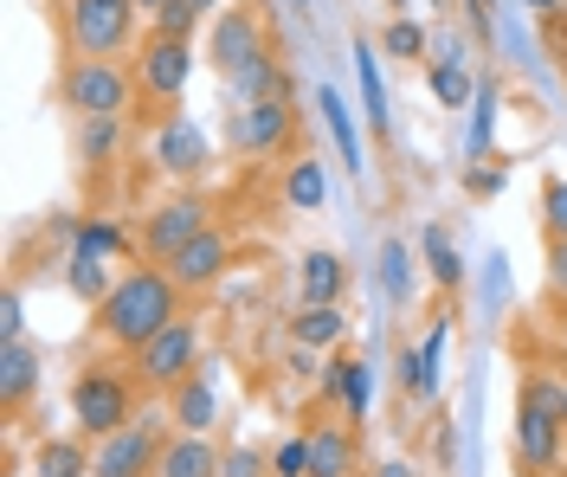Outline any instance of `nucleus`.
I'll list each match as a JSON object with an SVG mask.
<instances>
[{"label":"nucleus","mask_w":567,"mask_h":477,"mask_svg":"<svg viewBox=\"0 0 567 477\" xmlns=\"http://www.w3.org/2000/svg\"><path fill=\"white\" fill-rule=\"evenodd\" d=\"M168 323H181V284L168 278V265H148V258H142V271H123L116 291L97 303V335L130 355L148 349Z\"/></svg>","instance_id":"obj_1"},{"label":"nucleus","mask_w":567,"mask_h":477,"mask_svg":"<svg viewBox=\"0 0 567 477\" xmlns=\"http://www.w3.org/2000/svg\"><path fill=\"white\" fill-rule=\"evenodd\" d=\"M516 452L535 477H548L567 452V381L555 374H529L516 394Z\"/></svg>","instance_id":"obj_2"},{"label":"nucleus","mask_w":567,"mask_h":477,"mask_svg":"<svg viewBox=\"0 0 567 477\" xmlns=\"http://www.w3.org/2000/svg\"><path fill=\"white\" fill-rule=\"evenodd\" d=\"M71 419H78L84 439L123 433V426L136 419V387H130V374L110 367V362H91L78 381H71Z\"/></svg>","instance_id":"obj_3"},{"label":"nucleus","mask_w":567,"mask_h":477,"mask_svg":"<svg viewBox=\"0 0 567 477\" xmlns=\"http://www.w3.org/2000/svg\"><path fill=\"white\" fill-rule=\"evenodd\" d=\"M136 0H71L65 7V39L78 59H116L136 33Z\"/></svg>","instance_id":"obj_4"},{"label":"nucleus","mask_w":567,"mask_h":477,"mask_svg":"<svg viewBox=\"0 0 567 477\" xmlns=\"http://www.w3.org/2000/svg\"><path fill=\"white\" fill-rule=\"evenodd\" d=\"M59 97H65L78 116H123L130 97H136V77L123 72L116 59H71Z\"/></svg>","instance_id":"obj_5"},{"label":"nucleus","mask_w":567,"mask_h":477,"mask_svg":"<svg viewBox=\"0 0 567 477\" xmlns=\"http://www.w3.org/2000/svg\"><path fill=\"white\" fill-rule=\"evenodd\" d=\"M136 374H142V387H162V394H175L181 381H194L200 374V323H187V317L168 323L148 349H136Z\"/></svg>","instance_id":"obj_6"},{"label":"nucleus","mask_w":567,"mask_h":477,"mask_svg":"<svg viewBox=\"0 0 567 477\" xmlns=\"http://www.w3.org/2000/svg\"><path fill=\"white\" fill-rule=\"evenodd\" d=\"M258 52H265V13H258L251 0H246V7H219V13H213V27H207V65H213V72L239 77Z\"/></svg>","instance_id":"obj_7"},{"label":"nucleus","mask_w":567,"mask_h":477,"mask_svg":"<svg viewBox=\"0 0 567 477\" xmlns=\"http://www.w3.org/2000/svg\"><path fill=\"white\" fill-rule=\"evenodd\" d=\"M207 226H213L207 200H200V194H175V200H162V207L148 214V226H142V258H148V265H168V258H175L181 246H194Z\"/></svg>","instance_id":"obj_8"},{"label":"nucleus","mask_w":567,"mask_h":477,"mask_svg":"<svg viewBox=\"0 0 567 477\" xmlns=\"http://www.w3.org/2000/svg\"><path fill=\"white\" fill-rule=\"evenodd\" d=\"M162 445H168V433H162L155 419H130L123 433L97 439V452H91V477H155Z\"/></svg>","instance_id":"obj_9"},{"label":"nucleus","mask_w":567,"mask_h":477,"mask_svg":"<svg viewBox=\"0 0 567 477\" xmlns=\"http://www.w3.org/2000/svg\"><path fill=\"white\" fill-rule=\"evenodd\" d=\"M226 136H233L239 155H278V148H290V136H297V104H290V97L239 104V116L226 123Z\"/></svg>","instance_id":"obj_10"},{"label":"nucleus","mask_w":567,"mask_h":477,"mask_svg":"<svg viewBox=\"0 0 567 477\" xmlns=\"http://www.w3.org/2000/svg\"><path fill=\"white\" fill-rule=\"evenodd\" d=\"M187 77H194V45L187 39H162L148 33V45L136 52V91L142 97H181L187 91Z\"/></svg>","instance_id":"obj_11"},{"label":"nucleus","mask_w":567,"mask_h":477,"mask_svg":"<svg viewBox=\"0 0 567 477\" xmlns=\"http://www.w3.org/2000/svg\"><path fill=\"white\" fill-rule=\"evenodd\" d=\"M155 168L162 175H175V182H187V175H200L213 162V136L200 129V116H168L162 129H155Z\"/></svg>","instance_id":"obj_12"},{"label":"nucleus","mask_w":567,"mask_h":477,"mask_svg":"<svg viewBox=\"0 0 567 477\" xmlns=\"http://www.w3.org/2000/svg\"><path fill=\"white\" fill-rule=\"evenodd\" d=\"M226 271H233V239H226L219 226H207L194 246H181V252L168 258V278H175L181 291H213Z\"/></svg>","instance_id":"obj_13"},{"label":"nucleus","mask_w":567,"mask_h":477,"mask_svg":"<svg viewBox=\"0 0 567 477\" xmlns=\"http://www.w3.org/2000/svg\"><path fill=\"white\" fill-rule=\"evenodd\" d=\"M317 116H322V129H329V143L342 148V168L361 182V175H368V136H361V123H354L349 97H342L336 84H322V91H317Z\"/></svg>","instance_id":"obj_14"},{"label":"nucleus","mask_w":567,"mask_h":477,"mask_svg":"<svg viewBox=\"0 0 567 477\" xmlns=\"http://www.w3.org/2000/svg\"><path fill=\"white\" fill-rule=\"evenodd\" d=\"M322 394L342 401V413L361 426V419H368V401H374V367L361 362V355H329V367H322Z\"/></svg>","instance_id":"obj_15"},{"label":"nucleus","mask_w":567,"mask_h":477,"mask_svg":"<svg viewBox=\"0 0 567 477\" xmlns=\"http://www.w3.org/2000/svg\"><path fill=\"white\" fill-rule=\"evenodd\" d=\"M39 374H45V349L39 342H0V401H7V413H20L33 401Z\"/></svg>","instance_id":"obj_16"},{"label":"nucleus","mask_w":567,"mask_h":477,"mask_svg":"<svg viewBox=\"0 0 567 477\" xmlns=\"http://www.w3.org/2000/svg\"><path fill=\"white\" fill-rule=\"evenodd\" d=\"M219 465H226V445H213V433H175L162 445L155 477H219Z\"/></svg>","instance_id":"obj_17"},{"label":"nucleus","mask_w":567,"mask_h":477,"mask_svg":"<svg viewBox=\"0 0 567 477\" xmlns=\"http://www.w3.org/2000/svg\"><path fill=\"white\" fill-rule=\"evenodd\" d=\"M310 452H317L310 477H354V465H361V426L354 419H329V426L310 433Z\"/></svg>","instance_id":"obj_18"},{"label":"nucleus","mask_w":567,"mask_h":477,"mask_svg":"<svg viewBox=\"0 0 567 477\" xmlns=\"http://www.w3.org/2000/svg\"><path fill=\"white\" fill-rule=\"evenodd\" d=\"M420 265H425V278L439 284L445 297H458L464 291V252L452 246V232L439 220H425L420 226Z\"/></svg>","instance_id":"obj_19"},{"label":"nucleus","mask_w":567,"mask_h":477,"mask_svg":"<svg viewBox=\"0 0 567 477\" xmlns=\"http://www.w3.org/2000/svg\"><path fill=\"white\" fill-rule=\"evenodd\" d=\"M349 297V265L336 252H303V271H297V303H342Z\"/></svg>","instance_id":"obj_20"},{"label":"nucleus","mask_w":567,"mask_h":477,"mask_svg":"<svg viewBox=\"0 0 567 477\" xmlns=\"http://www.w3.org/2000/svg\"><path fill=\"white\" fill-rule=\"evenodd\" d=\"M342 335H349V317H342V303H297V317H290V342L297 349H342Z\"/></svg>","instance_id":"obj_21"},{"label":"nucleus","mask_w":567,"mask_h":477,"mask_svg":"<svg viewBox=\"0 0 567 477\" xmlns=\"http://www.w3.org/2000/svg\"><path fill=\"white\" fill-rule=\"evenodd\" d=\"M168 419H175L181 433H213V419H219V394H213L207 374L181 381L175 394H168Z\"/></svg>","instance_id":"obj_22"},{"label":"nucleus","mask_w":567,"mask_h":477,"mask_svg":"<svg viewBox=\"0 0 567 477\" xmlns=\"http://www.w3.org/2000/svg\"><path fill=\"white\" fill-rule=\"evenodd\" d=\"M354 84H361V116L374 136H393V111H388V77H381V59L368 45H354Z\"/></svg>","instance_id":"obj_23"},{"label":"nucleus","mask_w":567,"mask_h":477,"mask_svg":"<svg viewBox=\"0 0 567 477\" xmlns=\"http://www.w3.org/2000/svg\"><path fill=\"white\" fill-rule=\"evenodd\" d=\"M226 84H233V97H239V104H265V97H290V77H284V65L271 59V45H265V52H258V59H251V65H246L239 77H226Z\"/></svg>","instance_id":"obj_24"},{"label":"nucleus","mask_w":567,"mask_h":477,"mask_svg":"<svg viewBox=\"0 0 567 477\" xmlns=\"http://www.w3.org/2000/svg\"><path fill=\"white\" fill-rule=\"evenodd\" d=\"M393 387H400V406H432V394H439V381H432V367L413 342L393 349Z\"/></svg>","instance_id":"obj_25"},{"label":"nucleus","mask_w":567,"mask_h":477,"mask_svg":"<svg viewBox=\"0 0 567 477\" xmlns=\"http://www.w3.org/2000/svg\"><path fill=\"white\" fill-rule=\"evenodd\" d=\"M425 91H432L439 111H452V116L477 104V77H471V65H425Z\"/></svg>","instance_id":"obj_26"},{"label":"nucleus","mask_w":567,"mask_h":477,"mask_svg":"<svg viewBox=\"0 0 567 477\" xmlns=\"http://www.w3.org/2000/svg\"><path fill=\"white\" fill-rule=\"evenodd\" d=\"M496 143V84H477V104H471V129H464V162L484 168Z\"/></svg>","instance_id":"obj_27"},{"label":"nucleus","mask_w":567,"mask_h":477,"mask_svg":"<svg viewBox=\"0 0 567 477\" xmlns=\"http://www.w3.org/2000/svg\"><path fill=\"white\" fill-rule=\"evenodd\" d=\"M413 271H420V258L406 252V239H400V232L381 239V291H388V303H406V297H413V284H420Z\"/></svg>","instance_id":"obj_28"},{"label":"nucleus","mask_w":567,"mask_h":477,"mask_svg":"<svg viewBox=\"0 0 567 477\" xmlns=\"http://www.w3.org/2000/svg\"><path fill=\"white\" fill-rule=\"evenodd\" d=\"M33 477H91V452H84V439H39Z\"/></svg>","instance_id":"obj_29"},{"label":"nucleus","mask_w":567,"mask_h":477,"mask_svg":"<svg viewBox=\"0 0 567 477\" xmlns=\"http://www.w3.org/2000/svg\"><path fill=\"white\" fill-rule=\"evenodd\" d=\"M65 284H71V297H84V303L97 310V303H104V297L116 291V278H110V258H78V252H71Z\"/></svg>","instance_id":"obj_30"},{"label":"nucleus","mask_w":567,"mask_h":477,"mask_svg":"<svg viewBox=\"0 0 567 477\" xmlns=\"http://www.w3.org/2000/svg\"><path fill=\"white\" fill-rule=\"evenodd\" d=\"M71 252L78 258H116V252H130V232H123L116 220H78Z\"/></svg>","instance_id":"obj_31"},{"label":"nucleus","mask_w":567,"mask_h":477,"mask_svg":"<svg viewBox=\"0 0 567 477\" xmlns=\"http://www.w3.org/2000/svg\"><path fill=\"white\" fill-rule=\"evenodd\" d=\"M284 200H290V207H303V214H317L322 200H329V182H322V168L310 162V155L284 168Z\"/></svg>","instance_id":"obj_32"},{"label":"nucleus","mask_w":567,"mask_h":477,"mask_svg":"<svg viewBox=\"0 0 567 477\" xmlns=\"http://www.w3.org/2000/svg\"><path fill=\"white\" fill-rule=\"evenodd\" d=\"M381 52H388L393 65H420L425 52H432V33H425L420 20H388V33H381Z\"/></svg>","instance_id":"obj_33"},{"label":"nucleus","mask_w":567,"mask_h":477,"mask_svg":"<svg viewBox=\"0 0 567 477\" xmlns=\"http://www.w3.org/2000/svg\"><path fill=\"white\" fill-rule=\"evenodd\" d=\"M116 129H123V116H84L78 123V155L84 162H110L116 155Z\"/></svg>","instance_id":"obj_34"},{"label":"nucleus","mask_w":567,"mask_h":477,"mask_svg":"<svg viewBox=\"0 0 567 477\" xmlns=\"http://www.w3.org/2000/svg\"><path fill=\"white\" fill-rule=\"evenodd\" d=\"M200 13H207L200 0H168V7L155 13V33H162V39H194V27H200Z\"/></svg>","instance_id":"obj_35"},{"label":"nucleus","mask_w":567,"mask_h":477,"mask_svg":"<svg viewBox=\"0 0 567 477\" xmlns=\"http://www.w3.org/2000/svg\"><path fill=\"white\" fill-rule=\"evenodd\" d=\"M310 465H317L310 433H297V439H284L278 452H271V477H310Z\"/></svg>","instance_id":"obj_36"},{"label":"nucleus","mask_w":567,"mask_h":477,"mask_svg":"<svg viewBox=\"0 0 567 477\" xmlns=\"http://www.w3.org/2000/svg\"><path fill=\"white\" fill-rule=\"evenodd\" d=\"M542 220H548V239H567V182L561 175L542 182Z\"/></svg>","instance_id":"obj_37"},{"label":"nucleus","mask_w":567,"mask_h":477,"mask_svg":"<svg viewBox=\"0 0 567 477\" xmlns=\"http://www.w3.org/2000/svg\"><path fill=\"white\" fill-rule=\"evenodd\" d=\"M219 477H271V458L258 452V445H226V465Z\"/></svg>","instance_id":"obj_38"},{"label":"nucleus","mask_w":567,"mask_h":477,"mask_svg":"<svg viewBox=\"0 0 567 477\" xmlns=\"http://www.w3.org/2000/svg\"><path fill=\"white\" fill-rule=\"evenodd\" d=\"M503 187H509V168H491V162H484V168H471V175H464V194H471V200H496V194H503Z\"/></svg>","instance_id":"obj_39"},{"label":"nucleus","mask_w":567,"mask_h":477,"mask_svg":"<svg viewBox=\"0 0 567 477\" xmlns=\"http://www.w3.org/2000/svg\"><path fill=\"white\" fill-rule=\"evenodd\" d=\"M0 342H27V297L20 291L0 297Z\"/></svg>","instance_id":"obj_40"},{"label":"nucleus","mask_w":567,"mask_h":477,"mask_svg":"<svg viewBox=\"0 0 567 477\" xmlns=\"http://www.w3.org/2000/svg\"><path fill=\"white\" fill-rule=\"evenodd\" d=\"M445 335H452V317H432V330H425V342H420V355H425V367H432V381H439V362H445Z\"/></svg>","instance_id":"obj_41"},{"label":"nucleus","mask_w":567,"mask_h":477,"mask_svg":"<svg viewBox=\"0 0 567 477\" xmlns=\"http://www.w3.org/2000/svg\"><path fill=\"white\" fill-rule=\"evenodd\" d=\"M432 65H464V33L458 27H439V33H432Z\"/></svg>","instance_id":"obj_42"},{"label":"nucleus","mask_w":567,"mask_h":477,"mask_svg":"<svg viewBox=\"0 0 567 477\" xmlns=\"http://www.w3.org/2000/svg\"><path fill=\"white\" fill-rule=\"evenodd\" d=\"M548 284L567 297V239H548Z\"/></svg>","instance_id":"obj_43"},{"label":"nucleus","mask_w":567,"mask_h":477,"mask_svg":"<svg viewBox=\"0 0 567 477\" xmlns=\"http://www.w3.org/2000/svg\"><path fill=\"white\" fill-rule=\"evenodd\" d=\"M464 20H471V33H477V39H491V33H496L491 0H464Z\"/></svg>","instance_id":"obj_44"},{"label":"nucleus","mask_w":567,"mask_h":477,"mask_svg":"<svg viewBox=\"0 0 567 477\" xmlns=\"http://www.w3.org/2000/svg\"><path fill=\"white\" fill-rule=\"evenodd\" d=\"M368 477H420V471H413L406 458H388V465H374V471H368Z\"/></svg>","instance_id":"obj_45"},{"label":"nucleus","mask_w":567,"mask_h":477,"mask_svg":"<svg viewBox=\"0 0 567 477\" xmlns=\"http://www.w3.org/2000/svg\"><path fill=\"white\" fill-rule=\"evenodd\" d=\"M290 374H317V349H297L290 355Z\"/></svg>","instance_id":"obj_46"},{"label":"nucleus","mask_w":567,"mask_h":477,"mask_svg":"<svg viewBox=\"0 0 567 477\" xmlns=\"http://www.w3.org/2000/svg\"><path fill=\"white\" fill-rule=\"evenodd\" d=\"M523 7H535V13H561V0H523Z\"/></svg>","instance_id":"obj_47"},{"label":"nucleus","mask_w":567,"mask_h":477,"mask_svg":"<svg viewBox=\"0 0 567 477\" xmlns=\"http://www.w3.org/2000/svg\"><path fill=\"white\" fill-rule=\"evenodd\" d=\"M142 13H148V20H155V13H162V7H168V0H136Z\"/></svg>","instance_id":"obj_48"},{"label":"nucleus","mask_w":567,"mask_h":477,"mask_svg":"<svg viewBox=\"0 0 567 477\" xmlns=\"http://www.w3.org/2000/svg\"><path fill=\"white\" fill-rule=\"evenodd\" d=\"M388 7H393V13H406V7H413V0H388Z\"/></svg>","instance_id":"obj_49"},{"label":"nucleus","mask_w":567,"mask_h":477,"mask_svg":"<svg viewBox=\"0 0 567 477\" xmlns=\"http://www.w3.org/2000/svg\"><path fill=\"white\" fill-rule=\"evenodd\" d=\"M200 7H207V13H213V7H226V0H200Z\"/></svg>","instance_id":"obj_50"},{"label":"nucleus","mask_w":567,"mask_h":477,"mask_svg":"<svg viewBox=\"0 0 567 477\" xmlns=\"http://www.w3.org/2000/svg\"><path fill=\"white\" fill-rule=\"evenodd\" d=\"M297 7H310V0H297Z\"/></svg>","instance_id":"obj_51"},{"label":"nucleus","mask_w":567,"mask_h":477,"mask_svg":"<svg viewBox=\"0 0 567 477\" xmlns=\"http://www.w3.org/2000/svg\"><path fill=\"white\" fill-rule=\"evenodd\" d=\"M561 381H567V374H561Z\"/></svg>","instance_id":"obj_52"}]
</instances>
